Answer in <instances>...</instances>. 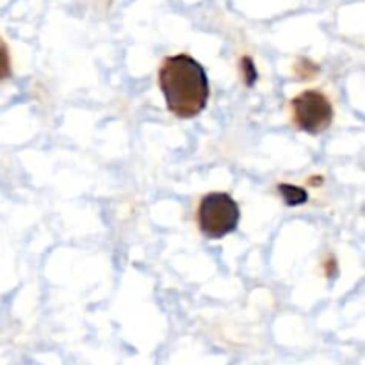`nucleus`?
Instances as JSON below:
<instances>
[{
  "label": "nucleus",
  "instance_id": "nucleus-1",
  "mask_svg": "<svg viewBox=\"0 0 365 365\" xmlns=\"http://www.w3.org/2000/svg\"><path fill=\"white\" fill-rule=\"evenodd\" d=\"M159 86L168 109L182 120L198 116L209 102L210 88L205 68L185 53L164 59L159 70Z\"/></svg>",
  "mask_w": 365,
  "mask_h": 365
},
{
  "label": "nucleus",
  "instance_id": "nucleus-2",
  "mask_svg": "<svg viewBox=\"0 0 365 365\" xmlns=\"http://www.w3.org/2000/svg\"><path fill=\"white\" fill-rule=\"evenodd\" d=\"M241 221L237 202L227 192H209L198 207V225L207 239H223L232 234Z\"/></svg>",
  "mask_w": 365,
  "mask_h": 365
},
{
  "label": "nucleus",
  "instance_id": "nucleus-3",
  "mask_svg": "<svg viewBox=\"0 0 365 365\" xmlns=\"http://www.w3.org/2000/svg\"><path fill=\"white\" fill-rule=\"evenodd\" d=\"M292 116L294 123L303 132L319 135L330 128L334 121V107L327 95L317 89H309L292 100Z\"/></svg>",
  "mask_w": 365,
  "mask_h": 365
},
{
  "label": "nucleus",
  "instance_id": "nucleus-4",
  "mask_svg": "<svg viewBox=\"0 0 365 365\" xmlns=\"http://www.w3.org/2000/svg\"><path fill=\"white\" fill-rule=\"evenodd\" d=\"M278 191L282 192V198L285 200L289 207H296L302 205L309 200V195H307L305 189L298 187V185H291V184H282L278 185Z\"/></svg>",
  "mask_w": 365,
  "mask_h": 365
},
{
  "label": "nucleus",
  "instance_id": "nucleus-5",
  "mask_svg": "<svg viewBox=\"0 0 365 365\" xmlns=\"http://www.w3.org/2000/svg\"><path fill=\"white\" fill-rule=\"evenodd\" d=\"M11 77V57L6 41L0 38V82Z\"/></svg>",
  "mask_w": 365,
  "mask_h": 365
}]
</instances>
